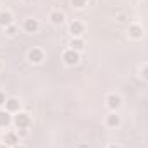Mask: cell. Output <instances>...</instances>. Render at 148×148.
Here are the masks:
<instances>
[{
  "label": "cell",
  "instance_id": "6da1fadb",
  "mask_svg": "<svg viewBox=\"0 0 148 148\" xmlns=\"http://www.w3.org/2000/svg\"><path fill=\"white\" fill-rule=\"evenodd\" d=\"M12 122H14V126H16L17 129H28L29 124H31V117H29V114H26V112H17V114L14 115Z\"/></svg>",
  "mask_w": 148,
  "mask_h": 148
},
{
  "label": "cell",
  "instance_id": "7a4b0ae2",
  "mask_svg": "<svg viewBox=\"0 0 148 148\" xmlns=\"http://www.w3.org/2000/svg\"><path fill=\"white\" fill-rule=\"evenodd\" d=\"M62 59H64V62H66L67 66H76V64L79 62V52L69 48V50H66V52L62 53Z\"/></svg>",
  "mask_w": 148,
  "mask_h": 148
},
{
  "label": "cell",
  "instance_id": "3957f363",
  "mask_svg": "<svg viewBox=\"0 0 148 148\" xmlns=\"http://www.w3.org/2000/svg\"><path fill=\"white\" fill-rule=\"evenodd\" d=\"M28 60H29L31 64H41V62L45 60L43 50H40V48H31V50L28 52Z\"/></svg>",
  "mask_w": 148,
  "mask_h": 148
},
{
  "label": "cell",
  "instance_id": "277c9868",
  "mask_svg": "<svg viewBox=\"0 0 148 148\" xmlns=\"http://www.w3.org/2000/svg\"><path fill=\"white\" fill-rule=\"evenodd\" d=\"M105 102H107V107L110 109V110H117L121 105H122V100H121V97L119 95H115V93H110L107 98H105Z\"/></svg>",
  "mask_w": 148,
  "mask_h": 148
},
{
  "label": "cell",
  "instance_id": "5b68a950",
  "mask_svg": "<svg viewBox=\"0 0 148 148\" xmlns=\"http://www.w3.org/2000/svg\"><path fill=\"white\" fill-rule=\"evenodd\" d=\"M3 143L10 148L16 147V145H19V134L14 133V131H7V133L3 134Z\"/></svg>",
  "mask_w": 148,
  "mask_h": 148
},
{
  "label": "cell",
  "instance_id": "8992f818",
  "mask_svg": "<svg viewBox=\"0 0 148 148\" xmlns=\"http://www.w3.org/2000/svg\"><path fill=\"white\" fill-rule=\"evenodd\" d=\"M69 33L73 35V38H81V35L84 33V26H83V23H79V21H73V23L69 24Z\"/></svg>",
  "mask_w": 148,
  "mask_h": 148
},
{
  "label": "cell",
  "instance_id": "52a82bcc",
  "mask_svg": "<svg viewBox=\"0 0 148 148\" xmlns=\"http://www.w3.org/2000/svg\"><path fill=\"white\" fill-rule=\"evenodd\" d=\"M38 29H40V23H38V19L28 17V19L24 21V31H26V33H36Z\"/></svg>",
  "mask_w": 148,
  "mask_h": 148
},
{
  "label": "cell",
  "instance_id": "ba28073f",
  "mask_svg": "<svg viewBox=\"0 0 148 148\" xmlns=\"http://www.w3.org/2000/svg\"><path fill=\"white\" fill-rule=\"evenodd\" d=\"M5 110L10 112V114H17L19 112V107H21V102L17 100V98H7V102H5Z\"/></svg>",
  "mask_w": 148,
  "mask_h": 148
},
{
  "label": "cell",
  "instance_id": "9c48e42d",
  "mask_svg": "<svg viewBox=\"0 0 148 148\" xmlns=\"http://www.w3.org/2000/svg\"><path fill=\"white\" fill-rule=\"evenodd\" d=\"M12 23H14V16H12L9 10H2V12H0V26L7 28V26H10Z\"/></svg>",
  "mask_w": 148,
  "mask_h": 148
},
{
  "label": "cell",
  "instance_id": "30bf717a",
  "mask_svg": "<svg viewBox=\"0 0 148 148\" xmlns=\"http://www.w3.org/2000/svg\"><path fill=\"white\" fill-rule=\"evenodd\" d=\"M127 33H129V36L134 38V40H140V38H143V28L140 26V24H131L129 26V29H127Z\"/></svg>",
  "mask_w": 148,
  "mask_h": 148
},
{
  "label": "cell",
  "instance_id": "8fae6325",
  "mask_svg": "<svg viewBox=\"0 0 148 148\" xmlns=\"http://www.w3.org/2000/svg\"><path fill=\"white\" fill-rule=\"evenodd\" d=\"M105 124H107L109 127H119V126H121V117H119L115 112H112V114H109V115H107Z\"/></svg>",
  "mask_w": 148,
  "mask_h": 148
},
{
  "label": "cell",
  "instance_id": "7c38bea8",
  "mask_svg": "<svg viewBox=\"0 0 148 148\" xmlns=\"http://www.w3.org/2000/svg\"><path fill=\"white\" fill-rule=\"evenodd\" d=\"M10 122H12L10 112H7L5 109H0V127H7Z\"/></svg>",
  "mask_w": 148,
  "mask_h": 148
},
{
  "label": "cell",
  "instance_id": "4fadbf2b",
  "mask_svg": "<svg viewBox=\"0 0 148 148\" xmlns=\"http://www.w3.org/2000/svg\"><path fill=\"white\" fill-rule=\"evenodd\" d=\"M64 19H66L64 12H60V10H53V12H50V21H52L53 24H62Z\"/></svg>",
  "mask_w": 148,
  "mask_h": 148
},
{
  "label": "cell",
  "instance_id": "5bb4252c",
  "mask_svg": "<svg viewBox=\"0 0 148 148\" xmlns=\"http://www.w3.org/2000/svg\"><path fill=\"white\" fill-rule=\"evenodd\" d=\"M69 47H71L73 50H76V52H81V50L84 48V41H83L81 38H73L71 43H69Z\"/></svg>",
  "mask_w": 148,
  "mask_h": 148
},
{
  "label": "cell",
  "instance_id": "9a60e30c",
  "mask_svg": "<svg viewBox=\"0 0 148 148\" xmlns=\"http://www.w3.org/2000/svg\"><path fill=\"white\" fill-rule=\"evenodd\" d=\"M71 3H73V7H76V9H84L86 3H88V0H71Z\"/></svg>",
  "mask_w": 148,
  "mask_h": 148
},
{
  "label": "cell",
  "instance_id": "2e32d148",
  "mask_svg": "<svg viewBox=\"0 0 148 148\" xmlns=\"http://www.w3.org/2000/svg\"><path fill=\"white\" fill-rule=\"evenodd\" d=\"M5 33H7L9 36H16V35H17V28H16L14 24H10V26L5 28Z\"/></svg>",
  "mask_w": 148,
  "mask_h": 148
},
{
  "label": "cell",
  "instance_id": "e0dca14e",
  "mask_svg": "<svg viewBox=\"0 0 148 148\" xmlns=\"http://www.w3.org/2000/svg\"><path fill=\"white\" fill-rule=\"evenodd\" d=\"M141 76H143V79H147V81H148V64L141 69Z\"/></svg>",
  "mask_w": 148,
  "mask_h": 148
},
{
  "label": "cell",
  "instance_id": "ac0fdd59",
  "mask_svg": "<svg viewBox=\"0 0 148 148\" xmlns=\"http://www.w3.org/2000/svg\"><path fill=\"white\" fill-rule=\"evenodd\" d=\"M5 102H7L5 93H3V91H0V107H2V105H5Z\"/></svg>",
  "mask_w": 148,
  "mask_h": 148
},
{
  "label": "cell",
  "instance_id": "d6986e66",
  "mask_svg": "<svg viewBox=\"0 0 148 148\" xmlns=\"http://www.w3.org/2000/svg\"><path fill=\"white\" fill-rule=\"evenodd\" d=\"M117 21H119V23H126V16H119Z\"/></svg>",
  "mask_w": 148,
  "mask_h": 148
},
{
  "label": "cell",
  "instance_id": "ffe728a7",
  "mask_svg": "<svg viewBox=\"0 0 148 148\" xmlns=\"http://www.w3.org/2000/svg\"><path fill=\"white\" fill-rule=\"evenodd\" d=\"M107 148H121V147H117V145H109Z\"/></svg>",
  "mask_w": 148,
  "mask_h": 148
},
{
  "label": "cell",
  "instance_id": "44dd1931",
  "mask_svg": "<svg viewBox=\"0 0 148 148\" xmlns=\"http://www.w3.org/2000/svg\"><path fill=\"white\" fill-rule=\"evenodd\" d=\"M0 148H10V147H7V145H5V143H3V145H2V147Z\"/></svg>",
  "mask_w": 148,
  "mask_h": 148
},
{
  "label": "cell",
  "instance_id": "7402d4cb",
  "mask_svg": "<svg viewBox=\"0 0 148 148\" xmlns=\"http://www.w3.org/2000/svg\"><path fill=\"white\" fill-rule=\"evenodd\" d=\"M79 148H88V147H84V145H79Z\"/></svg>",
  "mask_w": 148,
  "mask_h": 148
},
{
  "label": "cell",
  "instance_id": "603a6c76",
  "mask_svg": "<svg viewBox=\"0 0 148 148\" xmlns=\"http://www.w3.org/2000/svg\"><path fill=\"white\" fill-rule=\"evenodd\" d=\"M12 148H23V147H19V145H16V147H12Z\"/></svg>",
  "mask_w": 148,
  "mask_h": 148
},
{
  "label": "cell",
  "instance_id": "cb8c5ba5",
  "mask_svg": "<svg viewBox=\"0 0 148 148\" xmlns=\"http://www.w3.org/2000/svg\"><path fill=\"white\" fill-rule=\"evenodd\" d=\"M0 69H2V62H0Z\"/></svg>",
  "mask_w": 148,
  "mask_h": 148
}]
</instances>
